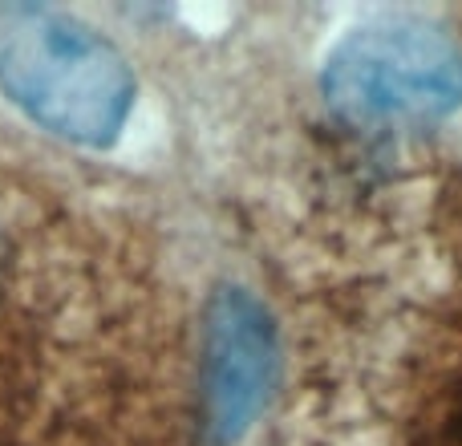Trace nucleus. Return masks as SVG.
<instances>
[{"label":"nucleus","mask_w":462,"mask_h":446,"mask_svg":"<svg viewBox=\"0 0 462 446\" xmlns=\"http://www.w3.org/2000/svg\"><path fill=\"white\" fill-rule=\"evenodd\" d=\"M280 341L268 309L247 288L211 293L199 325V423L211 446H236L276 386Z\"/></svg>","instance_id":"nucleus-3"},{"label":"nucleus","mask_w":462,"mask_h":446,"mask_svg":"<svg viewBox=\"0 0 462 446\" xmlns=\"http://www.w3.org/2000/svg\"><path fill=\"white\" fill-rule=\"evenodd\" d=\"M320 94L365 135L430 130L462 110V45L426 16H377L333 45Z\"/></svg>","instance_id":"nucleus-2"},{"label":"nucleus","mask_w":462,"mask_h":446,"mask_svg":"<svg viewBox=\"0 0 462 446\" xmlns=\"http://www.w3.org/2000/svg\"><path fill=\"white\" fill-rule=\"evenodd\" d=\"M0 94L53 138L106 151L122 138L138 81L110 37L49 5L0 8Z\"/></svg>","instance_id":"nucleus-1"}]
</instances>
